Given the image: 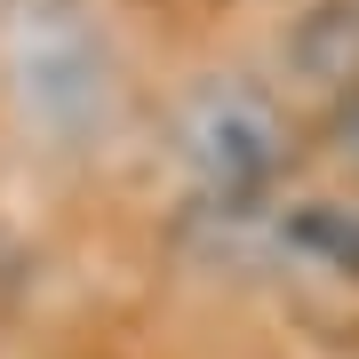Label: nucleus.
Wrapping results in <instances>:
<instances>
[{
    "instance_id": "1",
    "label": "nucleus",
    "mask_w": 359,
    "mask_h": 359,
    "mask_svg": "<svg viewBox=\"0 0 359 359\" xmlns=\"http://www.w3.org/2000/svg\"><path fill=\"white\" fill-rule=\"evenodd\" d=\"M176 176L192 184L208 208H256L295 160V128L280 112V96L256 80H200L176 104V128H168Z\"/></svg>"
},
{
    "instance_id": "2",
    "label": "nucleus",
    "mask_w": 359,
    "mask_h": 359,
    "mask_svg": "<svg viewBox=\"0 0 359 359\" xmlns=\"http://www.w3.org/2000/svg\"><path fill=\"white\" fill-rule=\"evenodd\" d=\"M280 248L295 264L327 271V280H359V200H304V208H287Z\"/></svg>"
},
{
    "instance_id": "3",
    "label": "nucleus",
    "mask_w": 359,
    "mask_h": 359,
    "mask_svg": "<svg viewBox=\"0 0 359 359\" xmlns=\"http://www.w3.org/2000/svg\"><path fill=\"white\" fill-rule=\"evenodd\" d=\"M304 72L320 80V88H359V8H327V16H311V32H304Z\"/></svg>"
}]
</instances>
